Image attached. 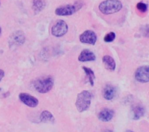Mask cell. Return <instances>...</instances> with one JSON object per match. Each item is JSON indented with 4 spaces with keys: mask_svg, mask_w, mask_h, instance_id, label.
I'll use <instances>...</instances> for the list:
<instances>
[{
    "mask_svg": "<svg viewBox=\"0 0 149 132\" xmlns=\"http://www.w3.org/2000/svg\"><path fill=\"white\" fill-rule=\"evenodd\" d=\"M79 40L81 43L95 45L97 40V36L93 31L87 30L80 35Z\"/></svg>",
    "mask_w": 149,
    "mask_h": 132,
    "instance_id": "8",
    "label": "cell"
},
{
    "mask_svg": "<svg viewBox=\"0 0 149 132\" xmlns=\"http://www.w3.org/2000/svg\"><path fill=\"white\" fill-rule=\"evenodd\" d=\"M132 112L133 114V119L137 120L145 115V108L142 105L137 104L133 107Z\"/></svg>",
    "mask_w": 149,
    "mask_h": 132,
    "instance_id": "14",
    "label": "cell"
},
{
    "mask_svg": "<svg viewBox=\"0 0 149 132\" xmlns=\"http://www.w3.org/2000/svg\"><path fill=\"white\" fill-rule=\"evenodd\" d=\"M117 92V89L112 85H107L104 87L103 92L104 98L107 100H111L115 98Z\"/></svg>",
    "mask_w": 149,
    "mask_h": 132,
    "instance_id": "11",
    "label": "cell"
},
{
    "mask_svg": "<svg viewBox=\"0 0 149 132\" xmlns=\"http://www.w3.org/2000/svg\"><path fill=\"white\" fill-rule=\"evenodd\" d=\"M105 132H113V131H111V130H107Z\"/></svg>",
    "mask_w": 149,
    "mask_h": 132,
    "instance_id": "22",
    "label": "cell"
},
{
    "mask_svg": "<svg viewBox=\"0 0 149 132\" xmlns=\"http://www.w3.org/2000/svg\"><path fill=\"white\" fill-rule=\"evenodd\" d=\"M0 4H1V3H0Z\"/></svg>",
    "mask_w": 149,
    "mask_h": 132,
    "instance_id": "24",
    "label": "cell"
},
{
    "mask_svg": "<svg viewBox=\"0 0 149 132\" xmlns=\"http://www.w3.org/2000/svg\"><path fill=\"white\" fill-rule=\"evenodd\" d=\"M25 41L24 33L21 31H17L10 35L8 43L10 48H14L22 45Z\"/></svg>",
    "mask_w": 149,
    "mask_h": 132,
    "instance_id": "5",
    "label": "cell"
},
{
    "mask_svg": "<svg viewBox=\"0 0 149 132\" xmlns=\"http://www.w3.org/2000/svg\"><path fill=\"white\" fill-rule=\"evenodd\" d=\"M68 26L65 21L59 20L53 26L51 30L52 34L56 37L63 36L67 33Z\"/></svg>",
    "mask_w": 149,
    "mask_h": 132,
    "instance_id": "6",
    "label": "cell"
},
{
    "mask_svg": "<svg viewBox=\"0 0 149 132\" xmlns=\"http://www.w3.org/2000/svg\"><path fill=\"white\" fill-rule=\"evenodd\" d=\"M54 85V80L50 76L40 78L34 83L35 89L40 93H47L52 89Z\"/></svg>",
    "mask_w": 149,
    "mask_h": 132,
    "instance_id": "3",
    "label": "cell"
},
{
    "mask_svg": "<svg viewBox=\"0 0 149 132\" xmlns=\"http://www.w3.org/2000/svg\"><path fill=\"white\" fill-rule=\"evenodd\" d=\"M135 79L138 82L142 83L149 82V66H143L139 67L136 71Z\"/></svg>",
    "mask_w": 149,
    "mask_h": 132,
    "instance_id": "7",
    "label": "cell"
},
{
    "mask_svg": "<svg viewBox=\"0 0 149 132\" xmlns=\"http://www.w3.org/2000/svg\"><path fill=\"white\" fill-rule=\"evenodd\" d=\"M19 97L21 101L29 107H35L38 105V100L29 94L23 92Z\"/></svg>",
    "mask_w": 149,
    "mask_h": 132,
    "instance_id": "9",
    "label": "cell"
},
{
    "mask_svg": "<svg viewBox=\"0 0 149 132\" xmlns=\"http://www.w3.org/2000/svg\"><path fill=\"white\" fill-rule=\"evenodd\" d=\"M81 7V4L79 3L74 5H66L57 8L55 13L57 16H71L78 11Z\"/></svg>",
    "mask_w": 149,
    "mask_h": 132,
    "instance_id": "4",
    "label": "cell"
},
{
    "mask_svg": "<svg viewBox=\"0 0 149 132\" xmlns=\"http://www.w3.org/2000/svg\"><path fill=\"white\" fill-rule=\"evenodd\" d=\"M91 99L92 95L89 91L83 90L79 93L75 103L77 110L80 113L87 110L91 106Z\"/></svg>",
    "mask_w": 149,
    "mask_h": 132,
    "instance_id": "2",
    "label": "cell"
},
{
    "mask_svg": "<svg viewBox=\"0 0 149 132\" xmlns=\"http://www.w3.org/2000/svg\"><path fill=\"white\" fill-rule=\"evenodd\" d=\"M125 132H133V131H131V130H127V131H126Z\"/></svg>",
    "mask_w": 149,
    "mask_h": 132,
    "instance_id": "21",
    "label": "cell"
},
{
    "mask_svg": "<svg viewBox=\"0 0 149 132\" xmlns=\"http://www.w3.org/2000/svg\"><path fill=\"white\" fill-rule=\"evenodd\" d=\"M137 8L139 10L140 12L142 13H145L147 10L148 9V6L146 4L142 2H139L137 3Z\"/></svg>",
    "mask_w": 149,
    "mask_h": 132,
    "instance_id": "19",
    "label": "cell"
},
{
    "mask_svg": "<svg viewBox=\"0 0 149 132\" xmlns=\"http://www.w3.org/2000/svg\"><path fill=\"white\" fill-rule=\"evenodd\" d=\"M83 69L84 70L85 73L86 74V76L88 78V81L90 83L91 86H93L95 82L94 80L95 79V73L91 68L86 67H83Z\"/></svg>",
    "mask_w": 149,
    "mask_h": 132,
    "instance_id": "17",
    "label": "cell"
},
{
    "mask_svg": "<svg viewBox=\"0 0 149 132\" xmlns=\"http://www.w3.org/2000/svg\"><path fill=\"white\" fill-rule=\"evenodd\" d=\"M96 59L95 54L88 49L82 51L79 54L78 59L80 62H86L94 61Z\"/></svg>",
    "mask_w": 149,
    "mask_h": 132,
    "instance_id": "12",
    "label": "cell"
},
{
    "mask_svg": "<svg viewBox=\"0 0 149 132\" xmlns=\"http://www.w3.org/2000/svg\"><path fill=\"white\" fill-rule=\"evenodd\" d=\"M40 120L43 123H54V117L50 112L45 110L40 115Z\"/></svg>",
    "mask_w": 149,
    "mask_h": 132,
    "instance_id": "15",
    "label": "cell"
},
{
    "mask_svg": "<svg viewBox=\"0 0 149 132\" xmlns=\"http://www.w3.org/2000/svg\"><path fill=\"white\" fill-rule=\"evenodd\" d=\"M102 61L104 66L107 70L113 71L115 70L116 67V62L113 57L109 55H105L102 58Z\"/></svg>",
    "mask_w": 149,
    "mask_h": 132,
    "instance_id": "13",
    "label": "cell"
},
{
    "mask_svg": "<svg viewBox=\"0 0 149 132\" xmlns=\"http://www.w3.org/2000/svg\"><path fill=\"white\" fill-rule=\"evenodd\" d=\"M5 73L4 71L0 69V82L2 81L3 78L4 76Z\"/></svg>",
    "mask_w": 149,
    "mask_h": 132,
    "instance_id": "20",
    "label": "cell"
},
{
    "mask_svg": "<svg viewBox=\"0 0 149 132\" xmlns=\"http://www.w3.org/2000/svg\"><path fill=\"white\" fill-rule=\"evenodd\" d=\"M123 5L119 0H105L99 5V9L106 15L115 14L122 9Z\"/></svg>",
    "mask_w": 149,
    "mask_h": 132,
    "instance_id": "1",
    "label": "cell"
},
{
    "mask_svg": "<svg viewBox=\"0 0 149 132\" xmlns=\"http://www.w3.org/2000/svg\"><path fill=\"white\" fill-rule=\"evenodd\" d=\"M116 38V34L114 32H110L105 36L104 40L106 42H113Z\"/></svg>",
    "mask_w": 149,
    "mask_h": 132,
    "instance_id": "18",
    "label": "cell"
},
{
    "mask_svg": "<svg viewBox=\"0 0 149 132\" xmlns=\"http://www.w3.org/2000/svg\"><path fill=\"white\" fill-rule=\"evenodd\" d=\"M114 113L113 109L104 108L98 114V118L103 122H109L113 118Z\"/></svg>",
    "mask_w": 149,
    "mask_h": 132,
    "instance_id": "10",
    "label": "cell"
},
{
    "mask_svg": "<svg viewBox=\"0 0 149 132\" xmlns=\"http://www.w3.org/2000/svg\"><path fill=\"white\" fill-rule=\"evenodd\" d=\"M45 3L44 0H33V8L35 13H39L45 8Z\"/></svg>",
    "mask_w": 149,
    "mask_h": 132,
    "instance_id": "16",
    "label": "cell"
},
{
    "mask_svg": "<svg viewBox=\"0 0 149 132\" xmlns=\"http://www.w3.org/2000/svg\"><path fill=\"white\" fill-rule=\"evenodd\" d=\"M1 31H2V29H1V27L0 26V34H1Z\"/></svg>",
    "mask_w": 149,
    "mask_h": 132,
    "instance_id": "23",
    "label": "cell"
}]
</instances>
